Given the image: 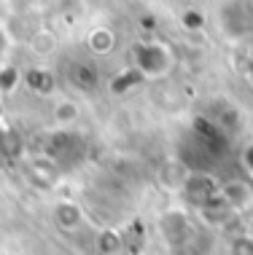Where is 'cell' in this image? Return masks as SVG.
I'll use <instances>...</instances> for the list:
<instances>
[{
  "label": "cell",
  "mask_w": 253,
  "mask_h": 255,
  "mask_svg": "<svg viewBox=\"0 0 253 255\" xmlns=\"http://www.w3.org/2000/svg\"><path fill=\"white\" fill-rule=\"evenodd\" d=\"M135 62H138V70L143 75L156 78V75H165L170 70L173 57H170V51L159 43H143L135 49Z\"/></svg>",
  "instance_id": "6da1fadb"
},
{
  "label": "cell",
  "mask_w": 253,
  "mask_h": 255,
  "mask_svg": "<svg viewBox=\"0 0 253 255\" xmlns=\"http://www.w3.org/2000/svg\"><path fill=\"white\" fill-rule=\"evenodd\" d=\"M221 24L229 35L243 38L253 32V3H245V0H237V3L224 5L221 11Z\"/></svg>",
  "instance_id": "7a4b0ae2"
},
{
  "label": "cell",
  "mask_w": 253,
  "mask_h": 255,
  "mask_svg": "<svg viewBox=\"0 0 253 255\" xmlns=\"http://www.w3.org/2000/svg\"><path fill=\"white\" fill-rule=\"evenodd\" d=\"M67 78H70L73 86L78 89H94L97 86V67L92 65V62H84V59H76L70 65V70H67Z\"/></svg>",
  "instance_id": "3957f363"
},
{
  "label": "cell",
  "mask_w": 253,
  "mask_h": 255,
  "mask_svg": "<svg viewBox=\"0 0 253 255\" xmlns=\"http://www.w3.org/2000/svg\"><path fill=\"white\" fill-rule=\"evenodd\" d=\"M57 220H59V226H65V229H76V226L81 223L78 207H73V204H59V207H57Z\"/></svg>",
  "instance_id": "277c9868"
},
{
  "label": "cell",
  "mask_w": 253,
  "mask_h": 255,
  "mask_svg": "<svg viewBox=\"0 0 253 255\" xmlns=\"http://www.w3.org/2000/svg\"><path fill=\"white\" fill-rule=\"evenodd\" d=\"M89 46H92L94 54H108L113 49V35L108 30H94L92 38H89Z\"/></svg>",
  "instance_id": "5b68a950"
},
{
  "label": "cell",
  "mask_w": 253,
  "mask_h": 255,
  "mask_svg": "<svg viewBox=\"0 0 253 255\" xmlns=\"http://www.w3.org/2000/svg\"><path fill=\"white\" fill-rule=\"evenodd\" d=\"M54 116H57V121H59V124H70V121H76L78 108L73 105V102H59L57 110H54Z\"/></svg>",
  "instance_id": "8992f818"
},
{
  "label": "cell",
  "mask_w": 253,
  "mask_h": 255,
  "mask_svg": "<svg viewBox=\"0 0 253 255\" xmlns=\"http://www.w3.org/2000/svg\"><path fill=\"white\" fill-rule=\"evenodd\" d=\"M229 255H253V239H251V237H237V239H232Z\"/></svg>",
  "instance_id": "52a82bcc"
},
{
  "label": "cell",
  "mask_w": 253,
  "mask_h": 255,
  "mask_svg": "<svg viewBox=\"0 0 253 255\" xmlns=\"http://www.w3.org/2000/svg\"><path fill=\"white\" fill-rule=\"evenodd\" d=\"M243 161H245V169H248V172H251V177H253V142L248 145V150H245Z\"/></svg>",
  "instance_id": "ba28073f"
},
{
  "label": "cell",
  "mask_w": 253,
  "mask_h": 255,
  "mask_svg": "<svg viewBox=\"0 0 253 255\" xmlns=\"http://www.w3.org/2000/svg\"><path fill=\"white\" fill-rule=\"evenodd\" d=\"M3 51H5V38H3V32H0V59H3Z\"/></svg>",
  "instance_id": "9c48e42d"
},
{
  "label": "cell",
  "mask_w": 253,
  "mask_h": 255,
  "mask_svg": "<svg viewBox=\"0 0 253 255\" xmlns=\"http://www.w3.org/2000/svg\"><path fill=\"white\" fill-rule=\"evenodd\" d=\"M248 70H251V81H253V62H251V67H248Z\"/></svg>",
  "instance_id": "30bf717a"
}]
</instances>
